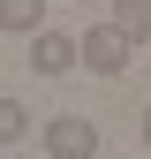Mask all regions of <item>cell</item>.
Wrapping results in <instances>:
<instances>
[{"mask_svg":"<svg viewBox=\"0 0 151 159\" xmlns=\"http://www.w3.org/2000/svg\"><path fill=\"white\" fill-rule=\"evenodd\" d=\"M38 144H45V159H98V121H83V114H53V121L38 129Z\"/></svg>","mask_w":151,"mask_h":159,"instance_id":"1","label":"cell"},{"mask_svg":"<svg viewBox=\"0 0 151 159\" xmlns=\"http://www.w3.org/2000/svg\"><path fill=\"white\" fill-rule=\"evenodd\" d=\"M128 53H136V46H128L113 23H91V30H83V68H91V76H121Z\"/></svg>","mask_w":151,"mask_h":159,"instance_id":"2","label":"cell"},{"mask_svg":"<svg viewBox=\"0 0 151 159\" xmlns=\"http://www.w3.org/2000/svg\"><path fill=\"white\" fill-rule=\"evenodd\" d=\"M30 68H38V76H68V68H83V38H68V30H38V38H30Z\"/></svg>","mask_w":151,"mask_h":159,"instance_id":"3","label":"cell"},{"mask_svg":"<svg viewBox=\"0 0 151 159\" xmlns=\"http://www.w3.org/2000/svg\"><path fill=\"white\" fill-rule=\"evenodd\" d=\"M0 30L38 38V30H45V0H0Z\"/></svg>","mask_w":151,"mask_h":159,"instance_id":"4","label":"cell"},{"mask_svg":"<svg viewBox=\"0 0 151 159\" xmlns=\"http://www.w3.org/2000/svg\"><path fill=\"white\" fill-rule=\"evenodd\" d=\"M113 30L128 46H151V0H113Z\"/></svg>","mask_w":151,"mask_h":159,"instance_id":"5","label":"cell"},{"mask_svg":"<svg viewBox=\"0 0 151 159\" xmlns=\"http://www.w3.org/2000/svg\"><path fill=\"white\" fill-rule=\"evenodd\" d=\"M23 129H30L23 98H0V144H23Z\"/></svg>","mask_w":151,"mask_h":159,"instance_id":"6","label":"cell"},{"mask_svg":"<svg viewBox=\"0 0 151 159\" xmlns=\"http://www.w3.org/2000/svg\"><path fill=\"white\" fill-rule=\"evenodd\" d=\"M136 136H144V152H151V106H144V114H136Z\"/></svg>","mask_w":151,"mask_h":159,"instance_id":"7","label":"cell"},{"mask_svg":"<svg viewBox=\"0 0 151 159\" xmlns=\"http://www.w3.org/2000/svg\"><path fill=\"white\" fill-rule=\"evenodd\" d=\"M83 8H98V0H83ZM106 8H113V0H106Z\"/></svg>","mask_w":151,"mask_h":159,"instance_id":"8","label":"cell"},{"mask_svg":"<svg viewBox=\"0 0 151 159\" xmlns=\"http://www.w3.org/2000/svg\"><path fill=\"white\" fill-rule=\"evenodd\" d=\"M144 159H151V152H144Z\"/></svg>","mask_w":151,"mask_h":159,"instance_id":"9","label":"cell"}]
</instances>
